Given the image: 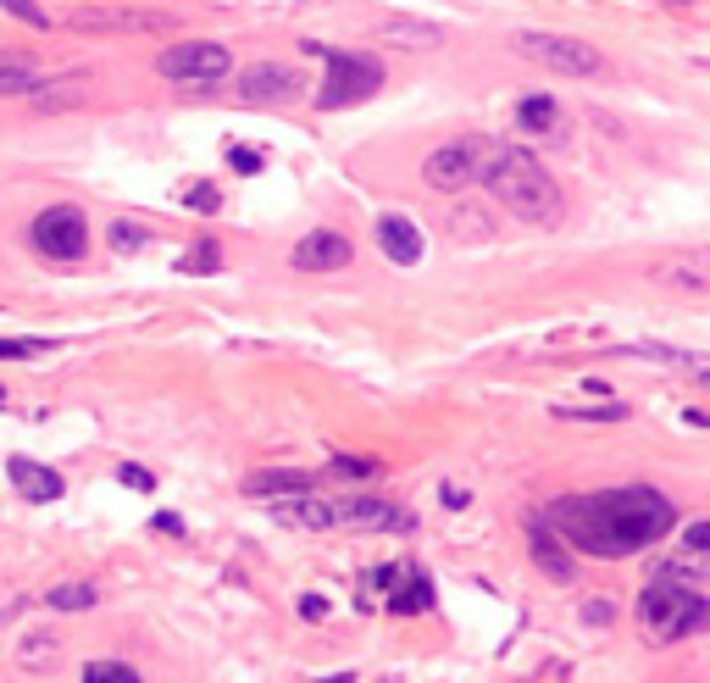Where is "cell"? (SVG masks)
Here are the masks:
<instances>
[{
	"instance_id": "cell-1",
	"label": "cell",
	"mask_w": 710,
	"mask_h": 683,
	"mask_svg": "<svg viewBox=\"0 0 710 683\" xmlns=\"http://www.w3.org/2000/svg\"><path fill=\"white\" fill-rule=\"evenodd\" d=\"M544 522L561 528V539L588 550V556H633V550L671 534L677 506L655 489H610V495L555 500Z\"/></svg>"
},
{
	"instance_id": "cell-21",
	"label": "cell",
	"mask_w": 710,
	"mask_h": 683,
	"mask_svg": "<svg viewBox=\"0 0 710 683\" xmlns=\"http://www.w3.org/2000/svg\"><path fill=\"white\" fill-rule=\"evenodd\" d=\"M555 417H572V423H622V417H627V406H588V412L555 406Z\"/></svg>"
},
{
	"instance_id": "cell-31",
	"label": "cell",
	"mask_w": 710,
	"mask_h": 683,
	"mask_svg": "<svg viewBox=\"0 0 710 683\" xmlns=\"http://www.w3.org/2000/svg\"><path fill=\"white\" fill-rule=\"evenodd\" d=\"M123 484H134V489H150V473H139V467H123Z\"/></svg>"
},
{
	"instance_id": "cell-35",
	"label": "cell",
	"mask_w": 710,
	"mask_h": 683,
	"mask_svg": "<svg viewBox=\"0 0 710 683\" xmlns=\"http://www.w3.org/2000/svg\"><path fill=\"white\" fill-rule=\"evenodd\" d=\"M671 7H688V0H671Z\"/></svg>"
},
{
	"instance_id": "cell-28",
	"label": "cell",
	"mask_w": 710,
	"mask_h": 683,
	"mask_svg": "<svg viewBox=\"0 0 710 683\" xmlns=\"http://www.w3.org/2000/svg\"><path fill=\"white\" fill-rule=\"evenodd\" d=\"M704 545H710V522H688V534H682V550L704 556Z\"/></svg>"
},
{
	"instance_id": "cell-20",
	"label": "cell",
	"mask_w": 710,
	"mask_h": 683,
	"mask_svg": "<svg viewBox=\"0 0 710 683\" xmlns=\"http://www.w3.org/2000/svg\"><path fill=\"white\" fill-rule=\"evenodd\" d=\"M45 600H51L56 611H90V606H95V589H90V583H62V589H51Z\"/></svg>"
},
{
	"instance_id": "cell-12",
	"label": "cell",
	"mask_w": 710,
	"mask_h": 683,
	"mask_svg": "<svg viewBox=\"0 0 710 683\" xmlns=\"http://www.w3.org/2000/svg\"><path fill=\"white\" fill-rule=\"evenodd\" d=\"M333 522L355 528V534H378V528H395L400 511L378 495H362V500H333Z\"/></svg>"
},
{
	"instance_id": "cell-2",
	"label": "cell",
	"mask_w": 710,
	"mask_h": 683,
	"mask_svg": "<svg viewBox=\"0 0 710 683\" xmlns=\"http://www.w3.org/2000/svg\"><path fill=\"white\" fill-rule=\"evenodd\" d=\"M478 184H483L505 211H516L522 223H539V228L561 223V211H566L561 184L544 173V162H539L533 151H511V145H500V151L489 156V167L478 173Z\"/></svg>"
},
{
	"instance_id": "cell-27",
	"label": "cell",
	"mask_w": 710,
	"mask_h": 683,
	"mask_svg": "<svg viewBox=\"0 0 710 683\" xmlns=\"http://www.w3.org/2000/svg\"><path fill=\"white\" fill-rule=\"evenodd\" d=\"M333 473H338V478H367V473H373V462H367V456H338V462H333Z\"/></svg>"
},
{
	"instance_id": "cell-32",
	"label": "cell",
	"mask_w": 710,
	"mask_h": 683,
	"mask_svg": "<svg viewBox=\"0 0 710 683\" xmlns=\"http://www.w3.org/2000/svg\"><path fill=\"white\" fill-rule=\"evenodd\" d=\"M583 617H588V622H605V617H610V606H605V600H588V606H583Z\"/></svg>"
},
{
	"instance_id": "cell-8",
	"label": "cell",
	"mask_w": 710,
	"mask_h": 683,
	"mask_svg": "<svg viewBox=\"0 0 710 683\" xmlns=\"http://www.w3.org/2000/svg\"><path fill=\"white\" fill-rule=\"evenodd\" d=\"M34 245L51 256V261H79L90 250V228H84V211L73 206H51L34 217Z\"/></svg>"
},
{
	"instance_id": "cell-17",
	"label": "cell",
	"mask_w": 710,
	"mask_h": 683,
	"mask_svg": "<svg viewBox=\"0 0 710 683\" xmlns=\"http://www.w3.org/2000/svg\"><path fill=\"white\" fill-rule=\"evenodd\" d=\"M516 123H522L528 134H550V128L561 123V106H555L550 95H528V101L516 106Z\"/></svg>"
},
{
	"instance_id": "cell-19",
	"label": "cell",
	"mask_w": 710,
	"mask_h": 683,
	"mask_svg": "<svg viewBox=\"0 0 710 683\" xmlns=\"http://www.w3.org/2000/svg\"><path fill=\"white\" fill-rule=\"evenodd\" d=\"M428 606H434V589H428L422 572H411L406 589H395V600H389V611H406V617H411V611H428Z\"/></svg>"
},
{
	"instance_id": "cell-14",
	"label": "cell",
	"mask_w": 710,
	"mask_h": 683,
	"mask_svg": "<svg viewBox=\"0 0 710 683\" xmlns=\"http://www.w3.org/2000/svg\"><path fill=\"white\" fill-rule=\"evenodd\" d=\"M7 473H12V484H18L23 500H34V506L62 500V473H51V467H40V462H29V456H12Z\"/></svg>"
},
{
	"instance_id": "cell-15",
	"label": "cell",
	"mask_w": 710,
	"mask_h": 683,
	"mask_svg": "<svg viewBox=\"0 0 710 683\" xmlns=\"http://www.w3.org/2000/svg\"><path fill=\"white\" fill-rule=\"evenodd\" d=\"M378 40L384 45H400V51H439L445 45V29L439 23H422V18H389V23H378Z\"/></svg>"
},
{
	"instance_id": "cell-5",
	"label": "cell",
	"mask_w": 710,
	"mask_h": 683,
	"mask_svg": "<svg viewBox=\"0 0 710 683\" xmlns=\"http://www.w3.org/2000/svg\"><path fill=\"white\" fill-rule=\"evenodd\" d=\"M156 73L173 79V84L211 90V84H222V79L233 73V56H228L222 45H211V40H178V45H167V51L156 56Z\"/></svg>"
},
{
	"instance_id": "cell-4",
	"label": "cell",
	"mask_w": 710,
	"mask_h": 683,
	"mask_svg": "<svg viewBox=\"0 0 710 683\" xmlns=\"http://www.w3.org/2000/svg\"><path fill=\"white\" fill-rule=\"evenodd\" d=\"M384 90V62L378 56H349V51H333L327 56V79L316 90V106L322 112H338V106H355Z\"/></svg>"
},
{
	"instance_id": "cell-23",
	"label": "cell",
	"mask_w": 710,
	"mask_h": 683,
	"mask_svg": "<svg viewBox=\"0 0 710 683\" xmlns=\"http://www.w3.org/2000/svg\"><path fill=\"white\" fill-rule=\"evenodd\" d=\"M0 12H12V18H18V23H29V29H45V23H51L40 0H0Z\"/></svg>"
},
{
	"instance_id": "cell-34",
	"label": "cell",
	"mask_w": 710,
	"mask_h": 683,
	"mask_svg": "<svg viewBox=\"0 0 710 683\" xmlns=\"http://www.w3.org/2000/svg\"><path fill=\"white\" fill-rule=\"evenodd\" d=\"M0 406H7V390H0Z\"/></svg>"
},
{
	"instance_id": "cell-29",
	"label": "cell",
	"mask_w": 710,
	"mask_h": 683,
	"mask_svg": "<svg viewBox=\"0 0 710 683\" xmlns=\"http://www.w3.org/2000/svg\"><path fill=\"white\" fill-rule=\"evenodd\" d=\"M189 267H195V272H211V267H217V250H211V245H200V250L189 256Z\"/></svg>"
},
{
	"instance_id": "cell-11",
	"label": "cell",
	"mask_w": 710,
	"mask_h": 683,
	"mask_svg": "<svg viewBox=\"0 0 710 683\" xmlns=\"http://www.w3.org/2000/svg\"><path fill=\"white\" fill-rule=\"evenodd\" d=\"M349 256H355L349 239L333 234V228H322V234H311V239L294 245V267H300V272H333V267H344Z\"/></svg>"
},
{
	"instance_id": "cell-13",
	"label": "cell",
	"mask_w": 710,
	"mask_h": 683,
	"mask_svg": "<svg viewBox=\"0 0 710 683\" xmlns=\"http://www.w3.org/2000/svg\"><path fill=\"white\" fill-rule=\"evenodd\" d=\"M378 245H384V256L400 261V267H417V261H422V228H417L411 217H400V211L378 217Z\"/></svg>"
},
{
	"instance_id": "cell-24",
	"label": "cell",
	"mask_w": 710,
	"mask_h": 683,
	"mask_svg": "<svg viewBox=\"0 0 710 683\" xmlns=\"http://www.w3.org/2000/svg\"><path fill=\"white\" fill-rule=\"evenodd\" d=\"M145 239H150V234H145L139 223H112V245H117L123 256H128V250H145Z\"/></svg>"
},
{
	"instance_id": "cell-33",
	"label": "cell",
	"mask_w": 710,
	"mask_h": 683,
	"mask_svg": "<svg viewBox=\"0 0 710 683\" xmlns=\"http://www.w3.org/2000/svg\"><path fill=\"white\" fill-rule=\"evenodd\" d=\"M322 611H327V606H322L316 594H305V600H300V617H322Z\"/></svg>"
},
{
	"instance_id": "cell-22",
	"label": "cell",
	"mask_w": 710,
	"mask_h": 683,
	"mask_svg": "<svg viewBox=\"0 0 710 683\" xmlns=\"http://www.w3.org/2000/svg\"><path fill=\"white\" fill-rule=\"evenodd\" d=\"M84 683H139V672L134 666H117V661H95L84 672Z\"/></svg>"
},
{
	"instance_id": "cell-18",
	"label": "cell",
	"mask_w": 710,
	"mask_h": 683,
	"mask_svg": "<svg viewBox=\"0 0 710 683\" xmlns=\"http://www.w3.org/2000/svg\"><path fill=\"white\" fill-rule=\"evenodd\" d=\"M244 489L272 500V495H294V489H311V473H289V467H278V473H255Z\"/></svg>"
},
{
	"instance_id": "cell-16",
	"label": "cell",
	"mask_w": 710,
	"mask_h": 683,
	"mask_svg": "<svg viewBox=\"0 0 710 683\" xmlns=\"http://www.w3.org/2000/svg\"><path fill=\"white\" fill-rule=\"evenodd\" d=\"M278 522H294V528H333V500H316L311 489H294L272 506Z\"/></svg>"
},
{
	"instance_id": "cell-7",
	"label": "cell",
	"mask_w": 710,
	"mask_h": 683,
	"mask_svg": "<svg viewBox=\"0 0 710 683\" xmlns=\"http://www.w3.org/2000/svg\"><path fill=\"white\" fill-rule=\"evenodd\" d=\"M494 151H500L494 139H478V134H467V139H456V145L434 151V156L422 162V178H428L434 189H461V184H472V178L489 167V156H494Z\"/></svg>"
},
{
	"instance_id": "cell-25",
	"label": "cell",
	"mask_w": 710,
	"mask_h": 683,
	"mask_svg": "<svg viewBox=\"0 0 710 683\" xmlns=\"http://www.w3.org/2000/svg\"><path fill=\"white\" fill-rule=\"evenodd\" d=\"M189 206L211 217V211H222V189H217V184H195V189H189Z\"/></svg>"
},
{
	"instance_id": "cell-30",
	"label": "cell",
	"mask_w": 710,
	"mask_h": 683,
	"mask_svg": "<svg viewBox=\"0 0 710 683\" xmlns=\"http://www.w3.org/2000/svg\"><path fill=\"white\" fill-rule=\"evenodd\" d=\"M18 356H34V345H12V339H0V362H18Z\"/></svg>"
},
{
	"instance_id": "cell-10",
	"label": "cell",
	"mask_w": 710,
	"mask_h": 683,
	"mask_svg": "<svg viewBox=\"0 0 710 683\" xmlns=\"http://www.w3.org/2000/svg\"><path fill=\"white\" fill-rule=\"evenodd\" d=\"M528 550H533V561H539V572L550 578V583H572V572H577V561L566 556V539L539 517V522H528Z\"/></svg>"
},
{
	"instance_id": "cell-3",
	"label": "cell",
	"mask_w": 710,
	"mask_h": 683,
	"mask_svg": "<svg viewBox=\"0 0 710 683\" xmlns=\"http://www.w3.org/2000/svg\"><path fill=\"white\" fill-rule=\"evenodd\" d=\"M704 617H710V606H704V594H699L693 583L660 578V583L638 600V622H644V633H649L655 644H671V639H682V633H699Z\"/></svg>"
},
{
	"instance_id": "cell-9",
	"label": "cell",
	"mask_w": 710,
	"mask_h": 683,
	"mask_svg": "<svg viewBox=\"0 0 710 683\" xmlns=\"http://www.w3.org/2000/svg\"><path fill=\"white\" fill-rule=\"evenodd\" d=\"M239 95H244V106H283L300 95V73L289 62H255L239 79Z\"/></svg>"
},
{
	"instance_id": "cell-26",
	"label": "cell",
	"mask_w": 710,
	"mask_h": 683,
	"mask_svg": "<svg viewBox=\"0 0 710 683\" xmlns=\"http://www.w3.org/2000/svg\"><path fill=\"white\" fill-rule=\"evenodd\" d=\"M228 162H233V173H244V178H250V173H261V151H250V145H233V151H228Z\"/></svg>"
},
{
	"instance_id": "cell-6",
	"label": "cell",
	"mask_w": 710,
	"mask_h": 683,
	"mask_svg": "<svg viewBox=\"0 0 710 683\" xmlns=\"http://www.w3.org/2000/svg\"><path fill=\"white\" fill-rule=\"evenodd\" d=\"M511 45L522 51V56H533L539 68H550V73H566V79H594L599 68H605V56L594 51V45H583V40H572V34H511Z\"/></svg>"
}]
</instances>
